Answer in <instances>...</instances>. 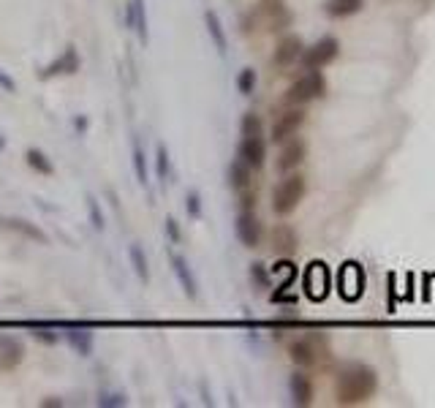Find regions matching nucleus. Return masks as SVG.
Segmentation results:
<instances>
[{"instance_id": "obj_20", "label": "nucleus", "mask_w": 435, "mask_h": 408, "mask_svg": "<svg viewBox=\"0 0 435 408\" xmlns=\"http://www.w3.org/2000/svg\"><path fill=\"white\" fill-rule=\"evenodd\" d=\"M204 22H207V30H210V39L215 44L218 52H226V33H223V25H220V17L215 11H207L204 14Z\"/></svg>"}, {"instance_id": "obj_14", "label": "nucleus", "mask_w": 435, "mask_h": 408, "mask_svg": "<svg viewBox=\"0 0 435 408\" xmlns=\"http://www.w3.org/2000/svg\"><path fill=\"white\" fill-rule=\"evenodd\" d=\"M272 248H275L278 256H286V259H289V256L297 251V231L289 226V224L275 226V231H272Z\"/></svg>"}, {"instance_id": "obj_22", "label": "nucleus", "mask_w": 435, "mask_h": 408, "mask_svg": "<svg viewBox=\"0 0 435 408\" xmlns=\"http://www.w3.org/2000/svg\"><path fill=\"white\" fill-rule=\"evenodd\" d=\"M68 343L82 357H90V351H93V332H87V329H71L68 332Z\"/></svg>"}, {"instance_id": "obj_21", "label": "nucleus", "mask_w": 435, "mask_h": 408, "mask_svg": "<svg viewBox=\"0 0 435 408\" xmlns=\"http://www.w3.org/2000/svg\"><path fill=\"white\" fill-rule=\"evenodd\" d=\"M229 180H231L234 188L245 191V188L251 185V166H248L242 158H237V161L231 164V169H229Z\"/></svg>"}, {"instance_id": "obj_5", "label": "nucleus", "mask_w": 435, "mask_h": 408, "mask_svg": "<svg viewBox=\"0 0 435 408\" xmlns=\"http://www.w3.org/2000/svg\"><path fill=\"white\" fill-rule=\"evenodd\" d=\"M338 55H340V44H338V39L327 36V39L316 41L313 46L302 49L300 60H302V66L307 68V71H321V68H327V66H329Z\"/></svg>"}, {"instance_id": "obj_15", "label": "nucleus", "mask_w": 435, "mask_h": 408, "mask_svg": "<svg viewBox=\"0 0 435 408\" xmlns=\"http://www.w3.org/2000/svg\"><path fill=\"white\" fill-rule=\"evenodd\" d=\"M289 389H291L294 406H310L313 403V381H310V376L294 373L291 381H289Z\"/></svg>"}, {"instance_id": "obj_4", "label": "nucleus", "mask_w": 435, "mask_h": 408, "mask_svg": "<svg viewBox=\"0 0 435 408\" xmlns=\"http://www.w3.org/2000/svg\"><path fill=\"white\" fill-rule=\"evenodd\" d=\"M324 93H327L324 74L321 71H307L297 82H291V88L286 90V101L294 104V106H302V104H310V101L321 98Z\"/></svg>"}, {"instance_id": "obj_17", "label": "nucleus", "mask_w": 435, "mask_h": 408, "mask_svg": "<svg viewBox=\"0 0 435 408\" xmlns=\"http://www.w3.org/2000/svg\"><path fill=\"white\" fill-rule=\"evenodd\" d=\"M365 8V0H324V14L332 19H346Z\"/></svg>"}, {"instance_id": "obj_2", "label": "nucleus", "mask_w": 435, "mask_h": 408, "mask_svg": "<svg viewBox=\"0 0 435 408\" xmlns=\"http://www.w3.org/2000/svg\"><path fill=\"white\" fill-rule=\"evenodd\" d=\"M304 191H307V182L302 175H289L275 185L272 191V210L278 215H289L297 210V204L304 199Z\"/></svg>"}, {"instance_id": "obj_34", "label": "nucleus", "mask_w": 435, "mask_h": 408, "mask_svg": "<svg viewBox=\"0 0 435 408\" xmlns=\"http://www.w3.org/2000/svg\"><path fill=\"white\" fill-rule=\"evenodd\" d=\"M261 6H264L269 14H275V11H280V8H283V0H261Z\"/></svg>"}, {"instance_id": "obj_36", "label": "nucleus", "mask_w": 435, "mask_h": 408, "mask_svg": "<svg viewBox=\"0 0 435 408\" xmlns=\"http://www.w3.org/2000/svg\"><path fill=\"white\" fill-rule=\"evenodd\" d=\"M0 88H3V90H14V82H11V79H8L3 71H0Z\"/></svg>"}, {"instance_id": "obj_8", "label": "nucleus", "mask_w": 435, "mask_h": 408, "mask_svg": "<svg viewBox=\"0 0 435 408\" xmlns=\"http://www.w3.org/2000/svg\"><path fill=\"white\" fill-rule=\"evenodd\" d=\"M302 39L300 36H283L278 46H275V52H272V66L275 68H289L291 63H297L300 60V55H302Z\"/></svg>"}, {"instance_id": "obj_13", "label": "nucleus", "mask_w": 435, "mask_h": 408, "mask_svg": "<svg viewBox=\"0 0 435 408\" xmlns=\"http://www.w3.org/2000/svg\"><path fill=\"white\" fill-rule=\"evenodd\" d=\"M340 286H343V297L346 300H356L362 294V286H365V275L359 270V264L348 262L340 270Z\"/></svg>"}, {"instance_id": "obj_12", "label": "nucleus", "mask_w": 435, "mask_h": 408, "mask_svg": "<svg viewBox=\"0 0 435 408\" xmlns=\"http://www.w3.org/2000/svg\"><path fill=\"white\" fill-rule=\"evenodd\" d=\"M240 158H242L251 169H261V166H264V158H267V144H264V139H261V136H242Z\"/></svg>"}, {"instance_id": "obj_27", "label": "nucleus", "mask_w": 435, "mask_h": 408, "mask_svg": "<svg viewBox=\"0 0 435 408\" xmlns=\"http://www.w3.org/2000/svg\"><path fill=\"white\" fill-rule=\"evenodd\" d=\"M133 169H136V180L147 185V164H144V153L139 144H133Z\"/></svg>"}, {"instance_id": "obj_25", "label": "nucleus", "mask_w": 435, "mask_h": 408, "mask_svg": "<svg viewBox=\"0 0 435 408\" xmlns=\"http://www.w3.org/2000/svg\"><path fill=\"white\" fill-rule=\"evenodd\" d=\"M253 88H256V71L253 68H242L240 77H237V90L242 95H251Z\"/></svg>"}, {"instance_id": "obj_29", "label": "nucleus", "mask_w": 435, "mask_h": 408, "mask_svg": "<svg viewBox=\"0 0 435 408\" xmlns=\"http://www.w3.org/2000/svg\"><path fill=\"white\" fill-rule=\"evenodd\" d=\"M158 177L166 182V177H169V153H166V147L161 144L158 147Z\"/></svg>"}, {"instance_id": "obj_23", "label": "nucleus", "mask_w": 435, "mask_h": 408, "mask_svg": "<svg viewBox=\"0 0 435 408\" xmlns=\"http://www.w3.org/2000/svg\"><path fill=\"white\" fill-rule=\"evenodd\" d=\"M25 161H28V166H30V169H36L39 175H46V177H49V175H55L52 161L44 155L41 150H28V153H25Z\"/></svg>"}, {"instance_id": "obj_18", "label": "nucleus", "mask_w": 435, "mask_h": 408, "mask_svg": "<svg viewBox=\"0 0 435 408\" xmlns=\"http://www.w3.org/2000/svg\"><path fill=\"white\" fill-rule=\"evenodd\" d=\"M0 226L11 229V231H19L22 237H28V240H36V242H41V245H46V242H49V237L44 234L41 229L36 226V224H30V221H25V218H0Z\"/></svg>"}, {"instance_id": "obj_10", "label": "nucleus", "mask_w": 435, "mask_h": 408, "mask_svg": "<svg viewBox=\"0 0 435 408\" xmlns=\"http://www.w3.org/2000/svg\"><path fill=\"white\" fill-rule=\"evenodd\" d=\"M304 155H307V144H304L302 139H286L283 142V150H280V155H278V172H291V169H297L300 164L304 161Z\"/></svg>"}, {"instance_id": "obj_28", "label": "nucleus", "mask_w": 435, "mask_h": 408, "mask_svg": "<svg viewBox=\"0 0 435 408\" xmlns=\"http://www.w3.org/2000/svg\"><path fill=\"white\" fill-rule=\"evenodd\" d=\"M242 136H261V117L256 112H248L242 117Z\"/></svg>"}, {"instance_id": "obj_31", "label": "nucleus", "mask_w": 435, "mask_h": 408, "mask_svg": "<svg viewBox=\"0 0 435 408\" xmlns=\"http://www.w3.org/2000/svg\"><path fill=\"white\" fill-rule=\"evenodd\" d=\"M87 204H90V221H93V226H95V229H104V215L98 213V204L93 202V196L87 199Z\"/></svg>"}, {"instance_id": "obj_11", "label": "nucleus", "mask_w": 435, "mask_h": 408, "mask_svg": "<svg viewBox=\"0 0 435 408\" xmlns=\"http://www.w3.org/2000/svg\"><path fill=\"white\" fill-rule=\"evenodd\" d=\"M237 237H240V242L245 248H256L261 242V224L251 210H245V213L237 215Z\"/></svg>"}, {"instance_id": "obj_1", "label": "nucleus", "mask_w": 435, "mask_h": 408, "mask_svg": "<svg viewBox=\"0 0 435 408\" xmlns=\"http://www.w3.org/2000/svg\"><path fill=\"white\" fill-rule=\"evenodd\" d=\"M378 389V376L367 365H346L335 381V398L340 406H362Z\"/></svg>"}, {"instance_id": "obj_37", "label": "nucleus", "mask_w": 435, "mask_h": 408, "mask_svg": "<svg viewBox=\"0 0 435 408\" xmlns=\"http://www.w3.org/2000/svg\"><path fill=\"white\" fill-rule=\"evenodd\" d=\"M0 147H3V139H0Z\"/></svg>"}, {"instance_id": "obj_33", "label": "nucleus", "mask_w": 435, "mask_h": 408, "mask_svg": "<svg viewBox=\"0 0 435 408\" xmlns=\"http://www.w3.org/2000/svg\"><path fill=\"white\" fill-rule=\"evenodd\" d=\"M199 210H202V207H199V193L193 191V193H188V213L196 218V215H199Z\"/></svg>"}, {"instance_id": "obj_35", "label": "nucleus", "mask_w": 435, "mask_h": 408, "mask_svg": "<svg viewBox=\"0 0 435 408\" xmlns=\"http://www.w3.org/2000/svg\"><path fill=\"white\" fill-rule=\"evenodd\" d=\"M166 229H169L172 240H180V231H177V221H174V218H169V221H166Z\"/></svg>"}, {"instance_id": "obj_9", "label": "nucleus", "mask_w": 435, "mask_h": 408, "mask_svg": "<svg viewBox=\"0 0 435 408\" xmlns=\"http://www.w3.org/2000/svg\"><path fill=\"white\" fill-rule=\"evenodd\" d=\"M25 360V346L14 335H0V370H17Z\"/></svg>"}, {"instance_id": "obj_30", "label": "nucleus", "mask_w": 435, "mask_h": 408, "mask_svg": "<svg viewBox=\"0 0 435 408\" xmlns=\"http://www.w3.org/2000/svg\"><path fill=\"white\" fill-rule=\"evenodd\" d=\"M98 406H126V395H112V392H106V395L98 398Z\"/></svg>"}, {"instance_id": "obj_16", "label": "nucleus", "mask_w": 435, "mask_h": 408, "mask_svg": "<svg viewBox=\"0 0 435 408\" xmlns=\"http://www.w3.org/2000/svg\"><path fill=\"white\" fill-rule=\"evenodd\" d=\"M77 71H79V57H77V49H74V46H66L63 57H57L52 66H46V71H44L41 77L44 79H49V77H55V74H77Z\"/></svg>"}, {"instance_id": "obj_26", "label": "nucleus", "mask_w": 435, "mask_h": 408, "mask_svg": "<svg viewBox=\"0 0 435 408\" xmlns=\"http://www.w3.org/2000/svg\"><path fill=\"white\" fill-rule=\"evenodd\" d=\"M130 264H133V270H136V275L142 278V280H147V259H144V253H142V248L139 245H130Z\"/></svg>"}, {"instance_id": "obj_24", "label": "nucleus", "mask_w": 435, "mask_h": 408, "mask_svg": "<svg viewBox=\"0 0 435 408\" xmlns=\"http://www.w3.org/2000/svg\"><path fill=\"white\" fill-rule=\"evenodd\" d=\"M133 6V30L139 33L142 41H147V11H144V0H130Z\"/></svg>"}, {"instance_id": "obj_7", "label": "nucleus", "mask_w": 435, "mask_h": 408, "mask_svg": "<svg viewBox=\"0 0 435 408\" xmlns=\"http://www.w3.org/2000/svg\"><path fill=\"white\" fill-rule=\"evenodd\" d=\"M304 294L310 297V300H324L327 294H329V270H327V264H321V262H313L307 270H304Z\"/></svg>"}, {"instance_id": "obj_6", "label": "nucleus", "mask_w": 435, "mask_h": 408, "mask_svg": "<svg viewBox=\"0 0 435 408\" xmlns=\"http://www.w3.org/2000/svg\"><path fill=\"white\" fill-rule=\"evenodd\" d=\"M302 123H304V109H300V106H291V109L280 112L275 117V123H272V142L283 144L286 139H291L302 128Z\"/></svg>"}, {"instance_id": "obj_3", "label": "nucleus", "mask_w": 435, "mask_h": 408, "mask_svg": "<svg viewBox=\"0 0 435 408\" xmlns=\"http://www.w3.org/2000/svg\"><path fill=\"white\" fill-rule=\"evenodd\" d=\"M289 354L300 367H313L324 357H329V343L324 335H302L289 346Z\"/></svg>"}, {"instance_id": "obj_32", "label": "nucleus", "mask_w": 435, "mask_h": 408, "mask_svg": "<svg viewBox=\"0 0 435 408\" xmlns=\"http://www.w3.org/2000/svg\"><path fill=\"white\" fill-rule=\"evenodd\" d=\"M261 267H264V264H253V270H251V278H253V280H256L259 286H264V289H267V286H269V278H267V272L261 270Z\"/></svg>"}, {"instance_id": "obj_19", "label": "nucleus", "mask_w": 435, "mask_h": 408, "mask_svg": "<svg viewBox=\"0 0 435 408\" xmlns=\"http://www.w3.org/2000/svg\"><path fill=\"white\" fill-rule=\"evenodd\" d=\"M172 270L177 275V280H180V286H182V291L193 300L196 297V278H193V272L188 270V264L180 256H172Z\"/></svg>"}]
</instances>
